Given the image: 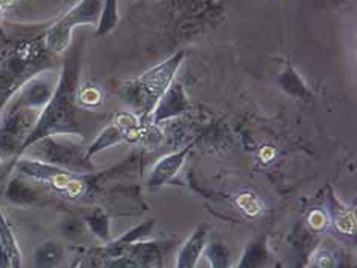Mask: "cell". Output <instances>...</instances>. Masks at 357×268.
Here are the masks:
<instances>
[{
	"label": "cell",
	"mask_w": 357,
	"mask_h": 268,
	"mask_svg": "<svg viewBox=\"0 0 357 268\" xmlns=\"http://www.w3.org/2000/svg\"><path fill=\"white\" fill-rule=\"evenodd\" d=\"M83 42L75 43L69 48L63 61V69L57 79L52 97L43 107L36 126L23 143L17 155L22 157L31 144L51 135H82V125L79 118V90L82 72Z\"/></svg>",
	"instance_id": "6da1fadb"
},
{
	"label": "cell",
	"mask_w": 357,
	"mask_h": 268,
	"mask_svg": "<svg viewBox=\"0 0 357 268\" xmlns=\"http://www.w3.org/2000/svg\"><path fill=\"white\" fill-rule=\"evenodd\" d=\"M207 224L197 226V228L188 237V241L183 244V247L178 251L175 268H195L199 258L203 256V251L207 244Z\"/></svg>",
	"instance_id": "30bf717a"
},
{
	"label": "cell",
	"mask_w": 357,
	"mask_h": 268,
	"mask_svg": "<svg viewBox=\"0 0 357 268\" xmlns=\"http://www.w3.org/2000/svg\"><path fill=\"white\" fill-rule=\"evenodd\" d=\"M270 260L267 236H258L245 245L238 264L234 268H266Z\"/></svg>",
	"instance_id": "7c38bea8"
},
{
	"label": "cell",
	"mask_w": 357,
	"mask_h": 268,
	"mask_svg": "<svg viewBox=\"0 0 357 268\" xmlns=\"http://www.w3.org/2000/svg\"><path fill=\"white\" fill-rule=\"evenodd\" d=\"M22 157L43 161L77 175H88L96 171L92 161L86 157V145L80 135L45 136L31 144Z\"/></svg>",
	"instance_id": "7a4b0ae2"
},
{
	"label": "cell",
	"mask_w": 357,
	"mask_h": 268,
	"mask_svg": "<svg viewBox=\"0 0 357 268\" xmlns=\"http://www.w3.org/2000/svg\"><path fill=\"white\" fill-rule=\"evenodd\" d=\"M155 268H162V265H157V267H155Z\"/></svg>",
	"instance_id": "cb8c5ba5"
},
{
	"label": "cell",
	"mask_w": 357,
	"mask_h": 268,
	"mask_svg": "<svg viewBox=\"0 0 357 268\" xmlns=\"http://www.w3.org/2000/svg\"><path fill=\"white\" fill-rule=\"evenodd\" d=\"M183 54L172 57L166 63L157 66L152 71L146 72L137 83L128 84L120 92L124 102L130 104L142 117H151L152 111L157 106L158 100L167 90L174 81V75L178 66L181 65Z\"/></svg>",
	"instance_id": "277c9868"
},
{
	"label": "cell",
	"mask_w": 357,
	"mask_h": 268,
	"mask_svg": "<svg viewBox=\"0 0 357 268\" xmlns=\"http://www.w3.org/2000/svg\"><path fill=\"white\" fill-rule=\"evenodd\" d=\"M65 250L60 244L46 241L34 253V262L37 268H56L63 259Z\"/></svg>",
	"instance_id": "e0dca14e"
},
{
	"label": "cell",
	"mask_w": 357,
	"mask_h": 268,
	"mask_svg": "<svg viewBox=\"0 0 357 268\" xmlns=\"http://www.w3.org/2000/svg\"><path fill=\"white\" fill-rule=\"evenodd\" d=\"M195 145V141L185 145L181 150H176L174 153H169V155L162 157L157 161V164L153 166L152 172L149 175V180H147V186L149 187H161L167 184L174 176L181 171L184 166L188 155L192 152V148Z\"/></svg>",
	"instance_id": "ba28073f"
},
{
	"label": "cell",
	"mask_w": 357,
	"mask_h": 268,
	"mask_svg": "<svg viewBox=\"0 0 357 268\" xmlns=\"http://www.w3.org/2000/svg\"><path fill=\"white\" fill-rule=\"evenodd\" d=\"M119 14H117V0H105L100 13V19L97 23V37H103L117 26Z\"/></svg>",
	"instance_id": "d6986e66"
},
{
	"label": "cell",
	"mask_w": 357,
	"mask_h": 268,
	"mask_svg": "<svg viewBox=\"0 0 357 268\" xmlns=\"http://www.w3.org/2000/svg\"><path fill=\"white\" fill-rule=\"evenodd\" d=\"M327 213L333 222V226L340 235H351L356 233V214L354 210L345 205L340 199L333 194L328 187L327 191Z\"/></svg>",
	"instance_id": "8fae6325"
},
{
	"label": "cell",
	"mask_w": 357,
	"mask_h": 268,
	"mask_svg": "<svg viewBox=\"0 0 357 268\" xmlns=\"http://www.w3.org/2000/svg\"><path fill=\"white\" fill-rule=\"evenodd\" d=\"M0 241H2L3 247L8 251V256L11 260V268H22V251L15 239V235L10 226V222L6 221L3 212L0 210Z\"/></svg>",
	"instance_id": "2e32d148"
},
{
	"label": "cell",
	"mask_w": 357,
	"mask_h": 268,
	"mask_svg": "<svg viewBox=\"0 0 357 268\" xmlns=\"http://www.w3.org/2000/svg\"><path fill=\"white\" fill-rule=\"evenodd\" d=\"M161 265V250L158 242L139 241L112 258L107 268H155Z\"/></svg>",
	"instance_id": "52a82bcc"
},
{
	"label": "cell",
	"mask_w": 357,
	"mask_h": 268,
	"mask_svg": "<svg viewBox=\"0 0 357 268\" xmlns=\"http://www.w3.org/2000/svg\"><path fill=\"white\" fill-rule=\"evenodd\" d=\"M155 227V221L149 219V221H144L143 224H139L134 228H130L129 232L124 233L123 236H120L119 239H115L114 242H111L107 247L105 249V253L107 255V258H117L120 256L121 253L129 249L130 245H134L139 241H143L144 237L149 236L152 233V230Z\"/></svg>",
	"instance_id": "4fadbf2b"
},
{
	"label": "cell",
	"mask_w": 357,
	"mask_h": 268,
	"mask_svg": "<svg viewBox=\"0 0 357 268\" xmlns=\"http://www.w3.org/2000/svg\"><path fill=\"white\" fill-rule=\"evenodd\" d=\"M128 138V130L121 125H111L107 126L106 129H103L102 132L97 135V138L92 141L88 148H86V157L89 159H92V157L97 155L102 150H106L112 148L115 144H120L121 141H124Z\"/></svg>",
	"instance_id": "5bb4252c"
},
{
	"label": "cell",
	"mask_w": 357,
	"mask_h": 268,
	"mask_svg": "<svg viewBox=\"0 0 357 268\" xmlns=\"http://www.w3.org/2000/svg\"><path fill=\"white\" fill-rule=\"evenodd\" d=\"M105 0H80L71 8L45 36L46 48L54 52H63L71 45L73 29L79 25H97Z\"/></svg>",
	"instance_id": "5b68a950"
},
{
	"label": "cell",
	"mask_w": 357,
	"mask_h": 268,
	"mask_svg": "<svg viewBox=\"0 0 357 268\" xmlns=\"http://www.w3.org/2000/svg\"><path fill=\"white\" fill-rule=\"evenodd\" d=\"M11 167H14L25 178L51 184L56 190L63 191V194L73 198L80 195L84 187V180L82 178V175L73 173L65 171V168L43 163V161L34 158L20 157L14 161Z\"/></svg>",
	"instance_id": "8992f818"
},
{
	"label": "cell",
	"mask_w": 357,
	"mask_h": 268,
	"mask_svg": "<svg viewBox=\"0 0 357 268\" xmlns=\"http://www.w3.org/2000/svg\"><path fill=\"white\" fill-rule=\"evenodd\" d=\"M83 222L98 239H102L103 242H111V219L103 210L96 209L88 216L83 218Z\"/></svg>",
	"instance_id": "ac0fdd59"
},
{
	"label": "cell",
	"mask_w": 357,
	"mask_h": 268,
	"mask_svg": "<svg viewBox=\"0 0 357 268\" xmlns=\"http://www.w3.org/2000/svg\"><path fill=\"white\" fill-rule=\"evenodd\" d=\"M314 268H336L337 260L335 253L327 249H319L313 256Z\"/></svg>",
	"instance_id": "44dd1931"
},
{
	"label": "cell",
	"mask_w": 357,
	"mask_h": 268,
	"mask_svg": "<svg viewBox=\"0 0 357 268\" xmlns=\"http://www.w3.org/2000/svg\"><path fill=\"white\" fill-rule=\"evenodd\" d=\"M79 102L84 104H97L100 102V92L96 88H88L83 92L79 90Z\"/></svg>",
	"instance_id": "7402d4cb"
},
{
	"label": "cell",
	"mask_w": 357,
	"mask_h": 268,
	"mask_svg": "<svg viewBox=\"0 0 357 268\" xmlns=\"http://www.w3.org/2000/svg\"><path fill=\"white\" fill-rule=\"evenodd\" d=\"M189 109V102L184 95V90L180 84H170L167 90L162 94L158 100L157 106L151 113V118L155 125H160L162 121H167L170 118L180 117L181 113Z\"/></svg>",
	"instance_id": "9c48e42d"
},
{
	"label": "cell",
	"mask_w": 357,
	"mask_h": 268,
	"mask_svg": "<svg viewBox=\"0 0 357 268\" xmlns=\"http://www.w3.org/2000/svg\"><path fill=\"white\" fill-rule=\"evenodd\" d=\"M5 199L11 204L33 205L37 203L38 195L33 187L28 186V182L22 176H14L5 189Z\"/></svg>",
	"instance_id": "9a60e30c"
},
{
	"label": "cell",
	"mask_w": 357,
	"mask_h": 268,
	"mask_svg": "<svg viewBox=\"0 0 357 268\" xmlns=\"http://www.w3.org/2000/svg\"><path fill=\"white\" fill-rule=\"evenodd\" d=\"M0 268H11V260L8 256V251L3 247L2 241H0Z\"/></svg>",
	"instance_id": "603a6c76"
},
{
	"label": "cell",
	"mask_w": 357,
	"mask_h": 268,
	"mask_svg": "<svg viewBox=\"0 0 357 268\" xmlns=\"http://www.w3.org/2000/svg\"><path fill=\"white\" fill-rule=\"evenodd\" d=\"M42 111L14 94L0 112V159H17L23 143L36 126Z\"/></svg>",
	"instance_id": "3957f363"
},
{
	"label": "cell",
	"mask_w": 357,
	"mask_h": 268,
	"mask_svg": "<svg viewBox=\"0 0 357 268\" xmlns=\"http://www.w3.org/2000/svg\"><path fill=\"white\" fill-rule=\"evenodd\" d=\"M203 256L208 260L211 268H230V253L221 242L206 244Z\"/></svg>",
	"instance_id": "ffe728a7"
}]
</instances>
